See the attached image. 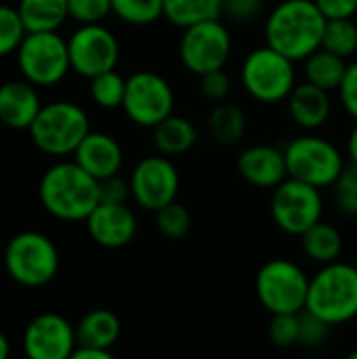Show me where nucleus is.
<instances>
[{"instance_id":"nucleus-29","label":"nucleus","mask_w":357,"mask_h":359,"mask_svg":"<svg viewBox=\"0 0 357 359\" xmlns=\"http://www.w3.org/2000/svg\"><path fill=\"white\" fill-rule=\"evenodd\" d=\"M112 13L128 25H151L164 17V0H112Z\"/></svg>"},{"instance_id":"nucleus-7","label":"nucleus","mask_w":357,"mask_h":359,"mask_svg":"<svg viewBox=\"0 0 357 359\" xmlns=\"http://www.w3.org/2000/svg\"><path fill=\"white\" fill-rule=\"evenodd\" d=\"M4 269L17 284L40 288L53 282L59 271V250L40 231H21L4 248Z\"/></svg>"},{"instance_id":"nucleus-4","label":"nucleus","mask_w":357,"mask_h":359,"mask_svg":"<svg viewBox=\"0 0 357 359\" xmlns=\"http://www.w3.org/2000/svg\"><path fill=\"white\" fill-rule=\"evenodd\" d=\"M32 143L46 156H74L78 145L90 133L88 114L72 101H53L42 105L34 124L29 126Z\"/></svg>"},{"instance_id":"nucleus-23","label":"nucleus","mask_w":357,"mask_h":359,"mask_svg":"<svg viewBox=\"0 0 357 359\" xmlns=\"http://www.w3.org/2000/svg\"><path fill=\"white\" fill-rule=\"evenodd\" d=\"M17 11L27 34L59 32L65 19H69L67 0H19Z\"/></svg>"},{"instance_id":"nucleus-44","label":"nucleus","mask_w":357,"mask_h":359,"mask_svg":"<svg viewBox=\"0 0 357 359\" xmlns=\"http://www.w3.org/2000/svg\"><path fill=\"white\" fill-rule=\"evenodd\" d=\"M11 358V345H8V339L4 337V332H0V359Z\"/></svg>"},{"instance_id":"nucleus-45","label":"nucleus","mask_w":357,"mask_h":359,"mask_svg":"<svg viewBox=\"0 0 357 359\" xmlns=\"http://www.w3.org/2000/svg\"><path fill=\"white\" fill-rule=\"evenodd\" d=\"M345 359H357V349L356 351H351V353H349V355H347Z\"/></svg>"},{"instance_id":"nucleus-30","label":"nucleus","mask_w":357,"mask_h":359,"mask_svg":"<svg viewBox=\"0 0 357 359\" xmlns=\"http://www.w3.org/2000/svg\"><path fill=\"white\" fill-rule=\"evenodd\" d=\"M126 93V78L120 76L116 69L99 74L90 80V99L95 105L103 109H118L124 103Z\"/></svg>"},{"instance_id":"nucleus-19","label":"nucleus","mask_w":357,"mask_h":359,"mask_svg":"<svg viewBox=\"0 0 357 359\" xmlns=\"http://www.w3.org/2000/svg\"><path fill=\"white\" fill-rule=\"evenodd\" d=\"M42 103L38 90L27 80H6L0 84V122L13 130H29Z\"/></svg>"},{"instance_id":"nucleus-22","label":"nucleus","mask_w":357,"mask_h":359,"mask_svg":"<svg viewBox=\"0 0 357 359\" xmlns=\"http://www.w3.org/2000/svg\"><path fill=\"white\" fill-rule=\"evenodd\" d=\"M151 141L158 154L162 156H168V158L183 156L196 145L198 128L194 126L191 120L173 114L151 128Z\"/></svg>"},{"instance_id":"nucleus-28","label":"nucleus","mask_w":357,"mask_h":359,"mask_svg":"<svg viewBox=\"0 0 357 359\" xmlns=\"http://www.w3.org/2000/svg\"><path fill=\"white\" fill-rule=\"evenodd\" d=\"M322 48L349 59L357 53V23L353 19H328L324 27Z\"/></svg>"},{"instance_id":"nucleus-21","label":"nucleus","mask_w":357,"mask_h":359,"mask_svg":"<svg viewBox=\"0 0 357 359\" xmlns=\"http://www.w3.org/2000/svg\"><path fill=\"white\" fill-rule=\"evenodd\" d=\"M122 332V324L118 316L109 309L88 311L76 326L78 347L88 349H112Z\"/></svg>"},{"instance_id":"nucleus-26","label":"nucleus","mask_w":357,"mask_h":359,"mask_svg":"<svg viewBox=\"0 0 357 359\" xmlns=\"http://www.w3.org/2000/svg\"><path fill=\"white\" fill-rule=\"evenodd\" d=\"M225 0H164V19L181 29L223 17Z\"/></svg>"},{"instance_id":"nucleus-24","label":"nucleus","mask_w":357,"mask_h":359,"mask_svg":"<svg viewBox=\"0 0 357 359\" xmlns=\"http://www.w3.org/2000/svg\"><path fill=\"white\" fill-rule=\"evenodd\" d=\"M347 65H349L347 59L332 55L324 48H318L303 61V76H305V82L326 93H332V90H339V86L343 84Z\"/></svg>"},{"instance_id":"nucleus-6","label":"nucleus","mask_w":357,"mask_h":359,"mask_svg":"<svg viewBox=\"0 0 357 359\" xmlns=\"http://www.w3.org/2000/svg\"><path fill=\"white\" fill-rule=\"evenodd\" d=\"M288 177L314 185L318 189L332 187L347 166L341 149L314 133H305L288 141L284 147Z\"/></svg>"},{"instance_id":"nucleus-33","label":"nucleus","mask_w":357,"mask_h":359,"mask_svg":"<svg viewBox=\"0 0 357 359\" xmlns=\"http://www.w3.org/2000/svg\"><path fill=\"white\" fill-rule=\"evenodd\" d=\"M267 334L276 347H295L301 337V313H276L269 320Z\"/></svg>"},{"instance_id":"nucleus-35","label":"nucleus","mask_w":357,"mask_h":359,"mask_svg":"<svg viewBox=\"0 0 357 359\" xmlns=\"http://www.w3.org/2000/svg\"><path fill=\"white\" fill-rule=\"evenodd\" d=\"M67 11L80 25L103 23L112 15V0H67Z\"/></svg>"},{"instance_id":"nucleus-36","label":"nucleus","mask_w":357,"mask_h":359,"mask_svg":"<svg viewBox=\"0 0 357 359\" xmlns=\"http://www.w3.org/2000/svg\"><path fill=\"white\" fill-rule=\"evenodd\" d=\"M200 93L213 103H223L231 93V78L225 74V69L204 74L200 76Z\"/></svg>"},{"instance_id":"nucleus-12","label":"nucleus","mask_w":357,"mask_h":359,"mask_svg":"<svg viewBox=\"0 0 357 359\" xmlns=\"http://www.w3.org/2000/svg\"><path fill=\"white\" fill-rule=\"evenodd\" d=\"M269 210L274 223L284 233L301 238L307 229L322 221V189L288 177L284 183L271 189Z\"/></svg>"},{"instance_id":"nucleus-9","label":"nucleus","mask_w":357,"mask_h":359,"mask_svg":"<svg viewBox=\"0 0 357 359\" xmlns=\"http://www.w3.org/2000/svg\"><path fill=\"white\" fill-rule=\"evenodd\" d=\"M15 55L23 80L34 86H55L72 69L67 40L57 32L27 34Z\"/></svg>"},{"instance_id":"nucleus-16","label":"nucleus","mask_w":357,"mask_h":359,"mask_svg":"<svg viewBox=\"0 0 357 359\" xmlns=\"http://www.w3.org/2000/svg\"><path fill=\"white\" fill-rule=\"evenodd\" d=\"M84 223H86V231L90 240L99 244L101 248H109V250L128 246L135 240L137 229H139L137 217L128 208V204L99 202V206L88 215Z\"/></svg>"},{"instance_id":"nucleus-1","label":"nucleus","mask_w":357,"mask_h":359,"mask_svg":"<svg viewBox=\"0 0 357 359\" xmlns=\"http://www.w3.org/2000/svg\"><path fill=\"white\" fill-rule=\"evenodd\" d=\"M326 17L314 0H282L265 17V44L290 61H305L322 48Z\"/></svg>"},{"instance_id":"nucleus-39","label":"nucleus","mask_w":357,"mask_h":359,"mask_svg":"<svg viewBox=\"0 0 357 359\" xmlns=\"http://www.w3.org/2000/svg\"><path fill=\"white\" fill-rule=\"evenodd\" d=\"M128 198H133L128 179L116 175V177L99 181V202H103V204H126Z\"/></svg>"},{"instance_id":"nucleus-20","label":"nucleus","mask_w":357,"mask_h":359,"mask_svg":"<svg viewBox=\"0 0 357 359\" xmlns=\"http://www.w3.org/2000/svg\"><path fill=\"white\" fill-rule=\"evenodd\" d=\"M286 105H288L290 120L305 133H314L322 128L332 114L330 93L309 82H299L290 93V97L286 99Z\"/></svg>"},{"instance_id":"nucleus-42","label":"nucleus","mask_w":357,"mask_h":359,"mask_svg":"<svg viewBox=\"0 0 357 359\" xmlns=\"http://www.w3.org/2000/svg\"><path fill=\"white\" fill-rule=\"evenodd\" d=\"M69 359H116L112 349H88V347H78Z\"/></svg>"},{"instance_id":"nucleus-2","label":"nucleus","mask_w":357,"mask_h":359,"mask_svg":"<svg viewBox=\"0 0 357 359\" xmlns=\"http://www.w3.org/2000/svg\"><path fill=\"white\" fill-rule=\"evenodd\" d=\"M38 198L44 210L59 221H86L99 206V181L74 160H63L42 175Z\"/></svg>"},{"instance_id":"nucleus-31","label":"nucleus","mask_w":357,"mask_h":359,"mask_svg":"<svg viewBox=\"0 0 357 359\" xmlns=\"http://www.w3.org/2000/svg\"><path fill=\"white\" fill-rule=\"evenodd\" d=\"M156 225L168 240H181L191 229V215L181 202H170L156 212Z\"/></svg>"},{"instance_id":"nucleus-32","label":"nucleus","mask_w":357,"mask_h":359,"mask_svg":"<svg viewBox=\"0 0 357 359\" xmlns=\"http://www.w3.org/2000/svg\"><path fill=\"white\" fill-rule=\"evenodd\" d=\"M25 36L27 29L21 21L17 6L0 4V57L17 53Z\"/></svg>"},{"instance_id":"nucleus-10","label":"nucleus","mask_w":357,"mask_h":359,"mask_svg":"<svg viewBox=\"0 0 357 359\" xmlns=\"http://www.w3.org/2000/svg\"><path fill=\"white\" fill-rule=\"evenodd\" d=\"M234 40L229 27L221 19H210L185 27L179 40L181 65L198 78L223 69L231 57Z\"/></svg>"},{"instance_id":"nucleus-8","label":"nucleus","mask_w":357,"mask_h":359,"mask_svg":"<svg viewBox=\"0 0 357 359\" xmlns=\"http://www.w3.org/2000/svg\"><path fill=\"white\" fill-rule=\"evenodd\" d=\"M255 292L259 303L271 313H301L307 305L309 278L305 271L288 259L267 261L257 278Z\"/></svg>"},{"instance_id":"nucleus-38","label":"nucleus","mask_w":357,"mask_h":359,"mask_svg":"<svg viewBox=\"0 0 357 359\" xmlns=\"http://www.w3.org/2000/svg\"><path fill=\"white\" fill-rule=\"evenodd\" d=\"M330 326L326 322H322L320 318L311 316L309 311H301V337H299V345L305 347H318L328 339Z\"/></svg>"},{"instance_id":"nucleus-37","label":"nucleus","mask_w":357,"mask_h":359,"mask_svg":"<svg viewBox=\"0 0 357 359\" xmlns=\"http://www.w3.org/2000/svg\"><path fill=\"white\" fill-rule=\"evenodd\" d=\"M265 13V0H225L223 15L236 23H250Z\"/></svg>"},{"instance_id":"nucleus-13","label":"nucleus","mask_w":357,"mask_h":359,"mask_svg":"<svg viewBox=\"0 0 357 359\" xmlns=\"http://www.w3.org/2000/svg\"><path fill=\"white\" fill-rule=\"evenodd\" d=\"M67 50L72 69L88 80L116 69L120 61V42L103 23L80 25L74 29L67 38Z\"/></svg>"},{"instance_id":"nucleus-40","label":"nucleus","mask_w":357,"mask_h":359,"mask_svg":"<svg viewBox=\"0 0 357 359\" xmlns=\"http://www.w3.org/2000/svg\"><path fill=\"white\" fill-rule=\"evenodd\" d=\"M337 93H339V101H341L345 114L357 122V61H351L347 65L343 84L339 86Z\"/></svg>"},{"instance_id":"nucleus-14","label":"nucleus","mask_w":357,"mask_h":359,"mask_svg":"<svg viewBox=\"0 0 357 359\" xmlns=\"http://www.w3.org/2000/svg\"><path fill=\"white\" fill-rule=\"evenodd\" d=\"M128 183L137 206L149 212H158L160 208L177 200L181 177L168 156L154 154L135 164Z\"/></svg>"},{"instance_id":"nucleus-5","label":"nucleus","mask_w":357,"mask_h":359,"mask_svg":"<svg viewBox=\"0 0 357 359\" xmlns=\"http://www.w3.org/2000/svg\"><path fill=\"white\" fill-rule=\"evenodd\" d=\"M240 82L246 95L263 105H276L290 97L297 82L295 61L263 44L252 48L240 67Z\"/></svg>"},{"instance_id":"nucleus-15","label":"nucleus","mask_w":357,"mask_h":359,"mask_svg":"<svg viewBox=\"0 0 357 359\" xmlns=\"http://www.w3.org/2000/svg\"><path fill=\"white\" fill-rule=\"evenodd\" d=\"M21 345L27 359H69L78 349L76 326L59 313H40L27 324Z\"/></svg>"},{"instance_id":"nucleus-18","label":"nucleus","mask_w":357,"mask_h":359,"mask_svg":"<svg viewBox=\"0 0 357 359\" xmlns=\"http://www.w3.org/2000/svg\"><path fill=\"white\" fill-rule=\"evenodd\" d=\"M74 162L97 181H103L120 175L124 164V151L120 141L109 133L90 130L86 139L78 145Z\"/></svg>"},{"instance_id":"nucleus-43","label":"nucleus","mask_w":357,"mask_h":359,"mask_svg":"<svg viewBox=\"0 0 357 359\" xmlns=\"http://www.w3.org/2000/svg\"><path fill=\"white\" fill-rule=\"evenodd\" d=\"M347 158H349V162L357 164V122L353 124V128L349 130V137H347Z\"/></svg>"},{"instance_id":"nucleus-3","label":"nucleus","mask_w":357,"mask_h":359,"mask_svg":"<svg viewBox=\"0 0 357 359\" xmlns=\"http://www.w3.org/2000/svg\"><path fill=\"white\" fill-rule=\"evenodd\" d=\"M305 311L326 322L330 328L357 318V267L351 263H330L309 278Z\"/></svg>"},{"instance_id":"nucleus-17","label":"nucleus","mask_w":357,"mask_h":359,"mask_svg":"<svg viewBox=\"0 0 357 359\" xmlns=\"http://www.w3.org/2000/svg\"><path fill=\"white\" fill-rule=\"evenodd\" d=\"M236 168L248 185L259 189H276L288 179L284 149L267 143H257L242 149L238 154Z\"/></svg>"},{"instance_id":"nucleus-25","label":"nucleus","mask_w":357,"mask_h":359,"mask_svg":"<svg viewBox=\"0 0 357 359\" xmlns=\"http://www.w3.org/2000/svg\"><path fill=\"white\" fill-rule=\"evenodd\" d=\"M301 248L309 261L330 265L337 263L343 252V236L335 225L320 221L301 236Z\"/></svg>"},{"instance_id":"nucleus-34","label":"nucleus","mask_w":357,"mask_h":359,"mask_svg":"<svg viewBox=\"0 0 357 359\" xmlns=\"http://www.w3.org/2000/svg\"><path fill=\"white\" fill-rule=\"evenodd\" d=\"M335 189V202L337 206L349 215V217H357V164L349 162L341 177L337 179V183L332 185Z\"/></svg>"},{"instance_id":"nucleus-11","label":"nucleus","mask_w":357,"mask_h":359,"mask_svg":"<svg viewBox=\"0 0 357 359\" xmlns=\"http://www.w3.org/2000/svg\"><path fill=\"white\" fill-rule=\"evenodd\" d=\"M122 109L133 124L141 128H154L175 114V90L158 72H135L126 78Z\"/></svg>"},{"instance_id":"nucleus-27","label":"nucleus","mask_w":357,"mask_h":359,"mask_svg":"<svg viewBox=\"0 0 357 359\" xmlns=\"http://www.w3.org/2000/svg\"><path fill=\"white\" fill-rule=\"evenodd\" d=\"M208 133L221 145H236L246 135V114L236 103H217L208 116Z\"/></svg>"},{"instance_id":"nucleus-41","label":"nucleus","mask_w":357,"mask_h":359,"mask_svg":"<svg viewBox=\"0 0 357 359\" xmlns=\"http://www.w3.org/2000/svg\"><path fill=\"white\" fill-rule=\"evenodd\" d=\"M326 19H353L357 15V0H314Z\"/></svg>"}]
</instances>
